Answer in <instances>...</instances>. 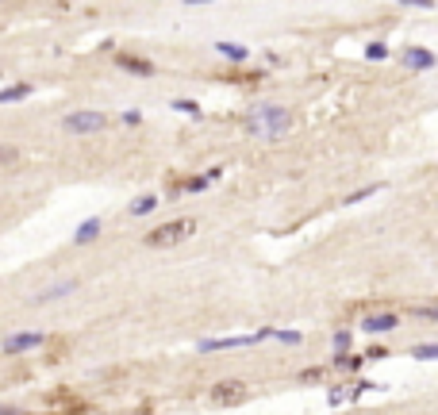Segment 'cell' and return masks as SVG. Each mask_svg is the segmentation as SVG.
<instances>
[{
  "instance_id": "1",
  "label": "cell",
  "mask_w": 438,
  "mask_h": 415,
  "mask_svg": "<svg viewBox=\"0 0 438 415\" xmlns=\"http://www.w3.org/2000/svg\"><path fill=\"white\" fill-rule=\"evenodd\" d=\"M192 231H196L192 219H169V223L154 227V231L146 235V246H177V242H185Z\"/></svg>"
},
{
  "instance_id": "2",
  "label": "cell",
  "mask_w": 438,
  "mask_h": 415,
  "mask_svg": "<svg viewBox=\"0 0 438 415\" xmlns=\"http://www.w3.org/2000/svg\"><path fill=\"white\" fill-rule=\"evenodd\" d=\"M104 127H108L104 112H74V116H66L69 135H92V131H104Z\"/></svg>"
},
{
  "instance_id": "3",
  "label": "cell",
  "mask_w": 438,
  "mask_h": 415,
  "mask_svg": "<svg viewBox=\"0 0 438 415\" xmlns=\"http://www.w3.org/2000/svg\"><path fill=\"white\" fill-rule=\"evenodd\" d=\"M285 127H289L285 108H262L254 116V124H250V131H258V135H281Z\"/></svg>"
},
{
  "instance_id": "4",
  "label": "cell",
  "mask_w": 438,
  "mask_h": 415,
  "mask_svg": "<svg viewBox=\"0 0 438 415\" xmlns=\"http://www.w3.org/2000/svg\"><path fill=\"white\" fill-rule=\"evenodd\" d=\"M81 407H85V400L77 396V392H69V389H58V392H50V396H47V412H50V415L81 412Z\"/></svg>"
},
{
  "instance_id": "5",
  "label": "cell",
  "mask_w": 438,
  "mask_h": 415,
  "mask_svg": "<svg viewBox=\"0 0 438 415\" xmlns=\"http://www.w3.org/2000/svg\"><path fill=\"white\" fill-rule=\"evenodd\" d=\"M246 396H250V384H242V381H219L212 389L215 404H242Z\"/></svg>"
},
{
  "instance_id": "6",
  "label": "cell",
  "mask_w": 438,
  "mask_h": 415,
  "mask_svg": "<svg viewBox=\"0 0 438 415\" xmlns=\"http://www.w3.org/2000/svg\"><path fill=\"white\" fill-rule=\"evenodd\" d=\"M42 342H47V334L24 331V334H12V339H4V350H8V354H24V350H35V346H42Z\"/></svg>"
},
{
  "instance_id": "7",
  "label": "cell",
  "mask_w": 438,
  "mask_h": 415,
  "mask_svg": "<svg viewBox=\"0 0 438 415\" xmlns=\"http://www.w3.org/2000/svg\"><path fill=\"white\" fill-rule=\"evenodd\" d=\"M116 62H119L124 69H131V74H142V77H150V74H154V62L139 58V54H119Z\"/></svg>"
},
{
  "instance_id": "8",
  "label": "cell",
  "mask_w": 438,
  "mask_h": 415,
  "mask_svg": "<svg viewBox=\"0 0 438 415\" xmlns=\"http://www.w3.org/2000/svg\"><path fill=\"white\" fill-rule=\"evenodd\" d=\"M396 323H400L396 316H369V319H365V331H369V334H377V331H392Z\"/></svg>"
},
{
  "instance_id": "9",
  "label": "cell",
  "mask_w": 438,
  "mask_h": 415,
  "mask_svg": "<svg viewBox=\"0 0 438 415\" xmlns=\"http://www.w3.org/2000/svg\"><path fill=\"white\" fill-rule=\"evenodd\" d=\"M31 96V85H16V89H4L0 92V104H8V100H24Z\"/></svg>"
},
{
  "instance_id": "10",
  "label": "cell",
  "mask_w": 438,
  "mask_h": 415,
  "mask_svg": "<svg viewBox=\"0 0 438 415\" xmlns=\"http://www.w3.org/2000/svg\"><path fill=\"white\" fill-rule=\"evenodd\" d=\"M219 54H224V58H231V62H242V58H246V50H242V46H231V42H219Z\"/></svg>"
},
{
  "instance_id": "11",
  "label": "cell",
  "mask_w": 438,
  "mask_h": 415,
  "mask_svg": "<svg viewBox=\"0 0 438 415\" xmlns=\"http://www.w3.org/2000/svg\"><path fill=\"white\" fill-rule=\"evenodd\" d=\"M407 58H412L419 69H430V66H435V58H430L427 50H407Z\"/></svg>"
},
{
  "instance_id": "12",
  "label": "cell",
  "mask_w": 438,
  "mask_h": 415,
  "mask_svg": "<svg viewBox=\"0 0 438 415\" xmlns=\"http://www.w3.org/2000/svg\"><path fill=\"white\" fill-rule=\"evenodd\" d=\"M96 231H100V219H89V223H85L81 231H77V242H89Z\"/></svg>"
},
{
  "instance_id": "13",
  "label": "cell",
  "mask_w": 438,
  "mask_h": 415,
  "mask_svg": "<svg viewBox=\"0 0 438 415\" xmlns=\"http://www.w3.org/2000/svg\"><path fill=\"white\" fill-rule=\"evenodd\" d=\"M154 204H158L154 196H142V200H135V204H131V212H135V216H146V212H150Z\"/></svg>"
},
{
  "instance_id": "14",
  "label": "cell",
  "mask_w": 438,
  "mask_h": 415,
  "mask_svg": "<svg viewBox=\"0 0 438 415\" xmlns=\"http://www.w3.org/2000/svg\"><path fill=\"white\" fill-rule=\"evenodd\" d=\"M415 357H423V362H430V357H438V350H435V346H419V350H415Z\"/></svg>"
},
{
  "instance_id": "15",
  "label": "cell",
  "mask_w": 438,
  "mask_h": 415,
  "mask_svg": "<svg viewBox=\"0 0 438 415\" xmlns=\"http://www.w3.org/2000/svg\"><path fill=\"white\" fill-rule=\"evenodd\" d=\"M335 350H350V334H346V331L335 334Z\"/></svg>"
},
{
  "instance_id": "16",
  "label": "cell",
  "mask_w": 438,
  "mask_h": 415,
  "mask_svg": "<svg viewBox=\"0 0 438 415\" xmlns=\"http://www.w3.org/2000/svg\"><path fill=\"white\" fill-rule=\"evenodd\" d=\"M365 54H369V58H373V62H377V58H385V46H380V42H373V46H369V50H365Z\"/></svg>"
},
{
  "instance_id": "17",
  "label": "cell",
  "mask_w": 438,
  "mask_h": 415,
  "mask_svg": "<svg viewBox=\"0 0 438 415\" xmlns=\"http://www.w3.org/2000/svg\"><path fill=\"white\" fill-rule=\"evenodd\" d=\"M0 162H16V150H12V146H0Z\"/></svg>"
},
{
  "instance_id": "18",
  "label": "cell",
  "mask_w": 438,
  "mask_h": 415,
  "mask_svg": "<svg viewBox=\"0 0 438 415\" xmlns=\"http://www.w3.org/2000/svg\"><path fill=\"white\" fill-rule=\"evenodd\" d=\"M177 108H181V112H192V116H196V112H200L196 104H192V100H177Z\"/></svg>"
},
{
  "instance_id": "19",
  "label": "cell",
  "mask_w": 438,
  "mask_h": 415,
  "mask_svg": "<svg viewBox=\"0 0 438 415\" xmlns=\"http://www.w3.org/2000/svg\"><path fill=\"white\" fill-rule=\"evenodd\" d=\"M277 339H281V342H292V346H296V342H300V334H296V331H285V334H277Z\"/></svg>"
}]
</instances>
